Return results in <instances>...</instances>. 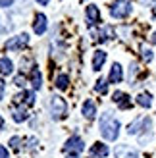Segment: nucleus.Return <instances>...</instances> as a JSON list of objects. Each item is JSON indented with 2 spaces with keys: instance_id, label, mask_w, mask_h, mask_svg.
Segmentation results:
<instances>
[{
  "instance_id": "28",
  "label": "nucleus",
  "mask_w": 156,
  "mask_h": 158,
  "mask_svg": "<svg viewBox=\"0 0 156 158\" xmlns=\"http://www.w3.org/2000/svg\"><path fill=\"white\" fill-rule=\"evenodd\" d=\"M150 44H156V31L150 35Z\"/></svg>"
},
{
  "instance_id": "10",
  "label": "nucleus",
  "mask_w": 156,
  "mask_h": 158,
  "mask_svg": "<svg viewBox=\"0 0 156 158\" xmlns=\"http://www.w3.org/2000/svg\"><path fill=\"white\" fill-rule=\"evenodd\" d=\"M121 79H123V69H121V66L120 64H114L112 69H110V75H108V81H110V83H120Z\"/></svg>"
},
{
  "instance_id": "30",
  "label": "nucleus",
  "mask_w": 156,
  "mask_h": 158,
  "mask_svg": "<svg viewBox=\"0 0 156 158\" xmlns=\"http://www.w3.org/2000/svg\"><path fill=\"white\" fill-rule=\"evenodd\" d=\"M2 129H4V120L0 118V131H2Z\"/></svg>"
},
{
  "instance_id": "18",
  "label": "nucleus",
  "mask_w": 156,
  "mask_h": 158,
  "mask_svg": "<svg viewBox=\"0 0 156 158\" xmlns=\"http://www.w3.org/2000/svg\"><path fill=\"white\" fill-rule=\"evenodd\" d=\"M12 114H14V120L15 122H23V120H27V110L25 108H12Z\"/></svg>"
},
{
  "instance_id": "2",
  "label": "nucleus",
  "mask_w": 156,
  "mask_h": 158,
  "mask_svg": "<svg viewBox=\"0 0 156 158\" xmlns=\"http://www.w3.org/2000/svg\"><path fill=\"white\" fill-rule=\"evenodd\" d=\"M110 14L112 18H118V19H123L131 14V0H116L110 8Z\"/></svg>"
},
{
  "instance_id": "11",
  "label": "nucleus",
  "mask_w": 156,
  "mask_h": 158,
  "mask_svg": "<svg viewBox=\"0 0 156 158\" xmlns=\"http://www.w3.org/2000/svg\"><path fill=\"white\" fill-rule=\"evenodd\" d=\"M31 85H33V89H41L43 87V77H41V72H39L37 66L31 68Z\"/></svg>"
},
{
  "instance_id": "26",
  "label": "nucleus",
  "mask_w": 156,
  "mask_h": 158,
  "mask_svg": "<svg viewBox=\"0 0 156 158\" xmlns=\"http://www.w3.org/2000/svg\"><path fill=\"white\" fill-rule=\"evenodd\" d=\"M14 4V0H0V8H10Z\"/></svg>"
},
{
  "instance_id": "20",
  "label": "nucleus",
  "mask_w": 156,
  "mask_h": 158,
  "mask_svg": "<svg viewBox=\"0 0 156 158\" xmlns=\"http://www.w3.org/2000/svg\"><path fill=\"white\" fill-rule=\"evenodd\" d=\"M141 123H143V118L131 123V125H129V129H127V133H129V135H137V133H139V125H141Z\"/></svg>"
},
{
  "instance_id": "8",
  "label": "nucleus",
  "mask_w": 156,
  "mask_h": 158,
  "mask_svg": "<svg viewBox=\"0 0 156 158\" xmlns=\"http://www.w3.org/2000/svg\"><path fill=\"white\" fill-rule=\"evenodd\" d=\"M33 31L37 35H43L46 31V15L44 14H39L35 18V23H33Z\"/></svg>"
},
{
  "instance_id": "14",
  "label": "nucleus",
  "mask_w": 156,
  "mask_h": 158,
  "mask_svg": "<svg viewBox=\"0 0 156 158\" xmlns=\"http://www.w3.org/2000/svg\"><path fill=\"white\" fill-rule=\"evenodd\" d=\"M14 72V64H12V60H8V58H0V73L2 75H10Z\"/></svg>"
},
{
  "instance_id": "13",
  "label": "nucleus",
  "mask_w": 156,
  "mask_h": 158,
  "mask_svg": "<svg viewBox=\"0 0 156 158\" xmlns=\"http://www.w3.org/2000/svg\"><path fill=\"white\" fill-rule=\"evenodd\" d=\"M104 62H106V52L104 50H96L95 52V58H92V69H96V72H98V69L102 68Z\"/></svg>"
},
{
  "instance_id": "4",
  "label": "nucleus",
  "mask_w": 156,
  "mask_h": 158,
  "mask_svg": "<svg viewBox=\"0 0 156 158\" xmlns=\"http://www.w3.org/2000/svg\"><path fill=\"white\" fill-rule=\"evenodd\" d=\"M83 148H85L83 139H81V137H77V135H73V137H69V139H68V143H66V147H64V151L69 152V154H79V152H83Z\"/></svg>"
},
{
  "instance_id": "12",
  "label": "nucleus",
  "mask_w": 156,
  "mask_h": 158,
  "mask_svg": "<svg viewBox=\"0 0 156 158\" xmlns=\"http://www.w3.org/2000/svg\"><path fill=\"white\" fill-rule=\"evenodd\" d=\"M83 116L87 118V120H92V118L96 116V106H95V102H92V100H85V104H83Z\"/></svg>"
},
{
  "instance_id": "25",
  "label": "nucleus",
  "mask_w": 156,
  "mask_h": 158,
  "mask_svg": "<svg viewBox=\"0 0 156 158\" xmlns=\"http://www.w3.org/2000/svg\"><path fill=\"white\" fill-rule=\"evenodd\" d=\"M15 85H18V87H23V85H25V77H23V75H18V77H15Z\"/></svg>"
},
{
  "instance_id": "6",
  "label": "nucleus",
  "mask_w": 156,
  "mask_h": 158,
  "mask_svg": "<svg viewBox=\"0 0 156 158\" xmlns=\"http://www.w3.org/2000/svg\"><path fill=\"white\" fill-rule=\"evenodd\" d=\"M137 156H139V152L127 145H120L116 148V158H137Z\"/></svg>"
},
{
  "instance_id": "5",
  "label": "nucleus",
  "mask_w": 156,
  "mask_h": 158,
  "mask_svg": "<svg viewBox=\"0 0 156 158\" xmlns=\"http://www.w3.org/2000/svg\"><path fill=\"white\" fill-rule=\"evenodd\" d=\"M29 43V37L25 35V33H21V35H18V37H12L10 41H6V50H19V48H23Z\"/></svg>"
},
{
  "instance_id": "7",
  "label": "nucleus",
  "mask_w": 156,
  "mask_h": 158,
  "mask_svg": "<svg viewBox=\"0 0 156 158\" xmlns=\"http://www.w3.org/2000/svg\"><path fill=\"white\" fill-rule=\"evenodd\" d=\"M112 100H114V102H116V104H118L120 108H123V110L131 106L129 97H127L125 93H121V91H116V93H114V97H112Z\"/></svg>"
},
{
  "instance_id": "23",
  "label": "nucleus",
  "mask_w": 156,
  "mask_h": 158,
  "mask_svg": "<svg viewBox=\"0 0 156 158\" xmlns=\"http://www.w3.org/2000/svg\"><path fill=\"white\" fill-rule=\"evenodd\" d=\"M0 158H10V152H8V148L0 145Z\"/></svg>"
},
{
  "instance_id": "24",
  "label": "nucleus",
  "mask_w": 156,
  "mask_h": 158,
  "mask_svg": "<svg viewBox=\"0 0 156 158\" xmlns=\"http://www.w3.org/2000/svg\"><path fill=\"white\" fill-rule=\"evenodd\" d=\"M10 145H12V148H15V151H18V148H19V139H18V137H12V139H10Z\"/></svg>"
},
{
  "instance_id": "22",
  "label": "nucleus",
  "mask_w": 156,
  "mask_h": 158,
  "mask_svg": "<svg viewBox=\"0 0 156 158\" xmlns=\"http://www.w3.org/2000/svg\"><path fill=\"white\" fill-rule=\"evenodd\" d=\"M141 52H143V60H146V62L152 60V50H150V48H143Z\"/></svg>"
},
{
  "instance_id": "29",
  "label": "nucleus",
  "mask_w": 156,
  "mask_h": 158,
  "mask_svg": "<svg viewBox=\"0 0 156 158\" xmlns=\"http://www.w3.org/2000/svg\"><path fill=\"white\" fill-rule=\"evenodd\" d=\"M37 2H39V4H43V6H46V4H48V0H37Z\"/></svg>"
},
{
  "instance_id": "21",
  "label": "nucleus",
  "mask_w": 156,
  "mask_h": 158,
  "mask_svg": "<svg viewBox=\"0 0 156 158\" xmlns=\"http://www.w3.org/2000/svg\"><path fill=\"white\" fill-rule=\"evenodd\" d=\"M106 89H108L106 81H104V79H98L96 85H95V91H96V93H100V94H104V93H106Z\"/></svg>"
},
{
  "instance_id": "9",
  "label": "nucleus",
  "mask_w": 156,
  "mask_h": 158,
  "mask_svg": "<svg viewBox=\"0 0 156 158\" xmlns=\"http://www.w3.org/2000/svg\"><path fill=\"white\" fill-rule=\"evenodd\" d=\"M87 21H89V25H95V23H98L100 21V12H98V8L96 6H87Z\"/></svg>"
},
{
  "instance_id": "16",
  "label": "nucleus",
  "mask_w": 156,
  "mask_h": 158,
  "mask_svg": "<svg viewBox=\"0 0 156 158\" xmlns=\"http://www.w3.org/2000/svg\"><path fill=\"white\" fill-rule=\"evenodd\" d=\"M137 104L139 106H143V108H149L152 104V97H150V93H141L137 97Z\"/></svg>"
},
{
  "instance_id": "15",
  "label": "nucleus",
  "mask_w": 156,
  "mask_h": 158,
  "mask_svg": "<svg viewBox=\"0 0 156 158\" xmlns=\"http://www.w3.org/2000/svg\"><path fill=\"white\" fill-rule=\"evenodd\" d=\"M91 154L92 156H100V158H104L106 154H108V147L106 145H102V143H96V145H92V148H91Z\"/></svg>"
},
{
  "instance_id": "3",
  "label": "nucleus",
  "mask_w": 156,
  "mask_h": 158,
  "mask_svg": "<svg viewBox=\"0 0 156 158\" xmlns=\"http://www.w3.org/2000/svg\"><path fill=\"white\" fill-rule=\"evenodd\" d=\"M50 112H52L54 120H62V118H66V114H68L66 100L62 97H52L50 98Z\"/></svg>"
},
{
  "instance_id": "1",
  "label": "nucleus",
  "mask_w": 156,
  "mask_h": 158,
  "mask_svg": "<svg viewBox=\"0 0 156 158\" xmlns=\"http://www.w3.org/2000/svg\"><path fill=\"white\" fill-rule=\"evenodd\" d=\"M100 135L106 141H116L120 135V122L112 116V112H104L100 118Z\"/></svg>"
},
{
  "instance_id": "27",
  "label": "nucleus",
  "mask_w": 156,
  "mask_h": 158,
  "mask_svg": "<svg viewBox=\"0 0 156 158\" xmlns=\"http://www.w3.org/2000/svg\"><path fill=\"white\" fill-rule=\"evenodd\" d=\"M4 87H6V85H4V81L0 79V100L4 98Z\"/></svg>"
},
{
  "instance_id": "19",
  "label": "nucleus",
  "mask_w": 156,
  "mask_h": 158,
  "mask_svg": "<svg viewBox=\"0 0 156 158\" xmlns=\"http://www.w3.org/2000/svg\"><path fill=\"white\" fill-rule=\"evenodd\" d=\"M68 83H69V77L66 73H60L56 77V87L58 89H68Z\"/></svg>"
},
{
  "instance_id": "17",
  "label": "nucleus",
  "mask_w": 156,
  "mask_h": 158,
  "mask_svg": "<svg viewBox=\"0 0 156 158\" xmlns=\"http://www.w3.org/2000/svg\"><path fill=\"white\" fill-rule=\"evenodd\" d=\"M18 100H21V102L25 100L27 106H33L35 104V94H33V91H23L19 97H18Z\"/></svg>"
}]
</instances>
